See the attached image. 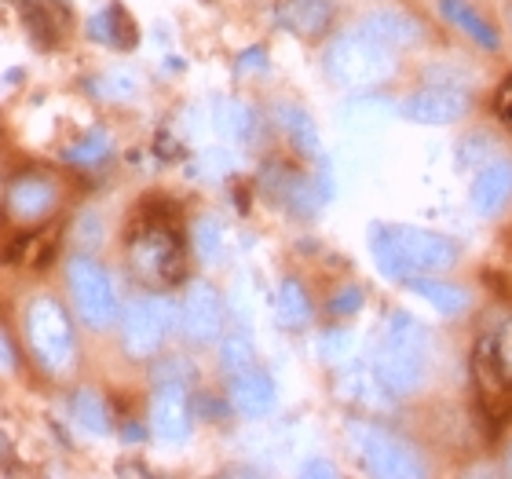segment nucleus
<instances>
[{"instance_id": "obj_2", "label": "nucleus", "mask_w": 512, "mask_h": 479, "mask_svg": "<svg viewBox=\"0 0 512 479\" xmlns=\"http://www.w3.org/2000/svg\"><path fill=\"white\" fill-rule=\"evenodd\" d=\"M326 74L333 85L344 88H370L381 85L395 74V55L388 44H381L377 37H370L366 30L344 33L326 48Z\"/></svg>"}, {"instance_id": "obj_17", "label": "nucleus", "mask_w": 512, "mask_h": 479, "mask_svg": "<svg viewBox=\"0 0 512 479\" xmlns=\"http://www.w3.org/2000/svg\"><path fill=\"white\" fill-rule=\"evenodd\" d=\"M8 205L19 220H41L55 205V187L48 180H37V176H22L11 183Z\"/></svg>"}, {"instance_id": "obj_31", "label": "nucleus", "mask_w": 512, "mask_h": 479, "mask_svg": "<svg viewBox=\"0 0 512 479\" xmlns=\"http://www.w3.org/2000/svg\"><path fill=\"white\" fill-rule=\"evenodd\" d=\"M110 154V139L103 132H92L85 143L66 150V161H81V165H92V161H103Z\"/></svg>"}, {"instance_id": "obj_34", "label": "nucleus", "mask_w": 512, "mask_h": 479, "mask_svg": "<svg viewBox=\"0 0 512 479\" xmlns=\"http://www.w3.org/2000/svg\"><path fill=\"white\" fill-rule=\"evenodd\" d=\"M498 348H502V362H505V370L512 373V322L505 326L502 333H498Z\"/></svg>"}, {"instance_id": "obj_13", "label": "nucleus", "mask_w": 512, "mask_h": 479, "mask_svg": "<svg viewBox=\"0 0 512 479\" xmlns=\"http://www.w3.org/2000/svg\"><path fill=\"white\" fill-rule=\"evenodd\" d=\"M231 403H235L238 414L267 417L278 403L275 381H271L264 370L249 366V370H242V373H235V377H231Z\"/></svg>"}, {"instance_id": "obj_30", "label": "nucleus", "mask_w": 512, "mask_h": 479, "mask_svg": "<svg viewBox=\"0 0 512 479\" xmlns=\"http://www.w3.org/2000/svg\"><path fill=\"white\" fill-rule=\"evenodd\" d=\"M220 362H224V370L231 373V377L253 366V348H249V341L242 337V333L227 337V341H224V352H220Z\"/></svg>"}, {"instance_id": "obj_23", "label": "nucleus", "mask_w": 512, "mask_h": 479, "mask_svg": "<svg viewBox=\"0 0 512 479\" xmlns=\"http://www.w3.org/2000/svg\"><path fill=\"white\" fill-rule=\"evenodd\" d=\"M439 8H443V15H447V19L454 22L458 30L469 33V37L476 44L491 48V52L498 48V33H494L491 26H487V22H483L480 15H476V11H472L469 4H465V0H439Z\"/></svg>"}, {"instance_id": "obj_38", "label": "nucleus", "mask_w": 512, "mask_h": 479, "mask_svg": "<svg viewBox=\"0 0 512 479\" xmlns=\"http://www.w3.org/2000/svg\"><path fill=\"white\" fill-rule=\"evenodd\" d=\"M509 19H512V8H509Z\"/></svg>"}, {"instance_id": "obj_27", "label": "nucleus", "mask_w": 512, "mask_h": 479, "mask_svg": "<svg viewBox=\"0 0 512 479\" xmlns=\"http://www.w3.org/2000/svg\"><path fill=\"white\" fill-rule=\"evenodd\" d=\"M74 417L88 436H107V406L96 392H77L74 395Z\"/></svg>"}, {"instance_id": "obj_3", "label": "nucleus", "mask_w": 512, "mask_h": 479, "mask_svg": "<svg viewBox=\"0 0 512 479\" xmlns=\"http://www.w3.org/2000/svg\"><path fill=\"white\" fill-rule=\"evenodd\" d=\"M26 333L44 370L66 373L74 362V330L66 311L52 297H37L26 311Z\"/></svg>"}, {"instance_id": "obj_14", "label": "nucleus", "mask_w": 512, "mask_h": 479, "mask_svg": "<svg viewBox=\"0 0 512 479\" xmlns=\"http://www.w3.org/2000/svg\"><path fill=\"white\" fill-rule=\"evenodd\" d=\"M377 373L384 377V384L392 388L395 395H410L421 388L425 381V355H410V352H399V348H377V359H374Z\"/></svg>"}, {"instance_id": "obj_21", "label": "nucleus", "mask_w": 512, "mask_h": 479, "mask_svg": "<svg viewBox=\"0 0 512 479\" xmlns=\"http://www.w3.org/2000/svg\"><path fill=\"white\" fill-rule=\"evenodd\" d=\"M278 121L286 128V136L293 139V147L304 150V154H319V128H315L308 110L293 107V103H282V107H278Z\"/></svg>"}, {"instance_id": "obj_4", "label": "nucleus", "mask_w": 512, "mask_h": 479, "mask_svg": "<svg viewBox=\"0 0 512 479\" xmlns=\"http://www.w3.org/2000/svg\"><path fill=\"white\" fill-rule=\"evenodd\" d=\"M348 443H352L359 461H363L374 476L403 479V476H421V472H425L421 461H417V454L406 447L403 439H395L392 432H384V428H377V425L348 421Z\"/></svg>"}, {"instance_id": "obj_37", "label": "nucleus", "mask_w": 512, "mask_h": 479, "mask_svg": "<svg viewBox=\"0 0 512 479\" xmlns=\"http://www.w3.org/2000/svg\"><path fill=\"white\" fill-rule=\"evenodd\" d=\"M11 366H15V359H11V344H8V341H4V370H8V373H11Z\"/></svg>"}, {"instance_id": "obj_19", "label": "nucleus", "mask_w": 512, "mask_h": 479, "mask_svg": "<svg viewBox=\"0 0 512 479\" xmlns=\"http://www.w3.org/2000/svg\"><path fill=\"white\" fill-rule=\"evenodd\" d=\"M381 344L384 348H399V352L425 355L428 359V330L414 319V315H406V311H392V315H388Z\"/></svg>"}, {"instance_id": "obj_10", "label": "nucleus", "mask_w": 512, "mask_h": 479, "mask_svg": "<svg viewBox=\"0 0 512 479\" xmlns=\"http://www.w3.org/2000/svg\"><path fill=\"white\" fill-rule=\"evenodd\" d=\"M150 428L161 443H183L191 436V406L180 381H161L150 399Z\"/></svg>"}, {"instance_id": "obj_32", "label": "nucleus", "mask_w": 512, "mask_h": 479, "mask_svg": "<svg viewBox=\"0 0 512 479\" xmlns=\"http://www.w3.org/2000/svg\"><path fill=\"white\" fill-rule=\"evenodd\" d=\"M352 352V333L348 330H326L319 341V359L326 362H344V355Z\"/></svg>"}, {"instance_id": "obj_16", "label": "nucleus", "mask_w": 512, "mask_h": 479, "mask_svg": "<svg viewBox=\"0 0 512 479\" xmlns=\"http://www.w3.org/2000/svg\"><path fill=\"white\" fill-rule=\"evenodd\" d=\"M359 30H366L388 48H410V44L421 41V30L406 11H370Z\"/></svg>"}, {"instance_id": "obj_9", "label": "nucleus", "mask_w": 512, "mask_h": 479, "mask_svg": "<svg viewBox=\"0 0 512 479\" xmlns=\"http://www.w3.org/2000/svg\"><path fill=\"white\" fill-rule=\"evenodd\" d=\"M180 319H183V333L194 344L216 341L220 326H224V300H220V293L209 282H191L187 297H183Z\"/></svg>"}, {"instance_id": "obj_11", "label": "nucleus", "mask_w": 512, "mask_h": 479, "mask_svg": "<svg viewBox=\"0 0 512 479\" xmlns=\"http://www.w3.org/2000/svg\"><path fill=\"white\" fill-rule=\"evenodd\" d=\"M337 395L344 403L366 406V410H392V388L384 384V377L377 373V366H348L337 373Z\"/></svg>"}, {"instance_id": "obj_24", "label": "nucleus", "mask_w": 512, "mask_h": 479, "mask_svg": "<svg viewBox=\"0 0 512 479\" xmlns=\"http://www.w3.org/2000/svg\"><path fill=\"white\" fill-rule=\"evenodd\" d=\"M22 19H26V30H30V37L41 48H55V44L63 41V30H66V22L63 19H55V11L52 4H26L22 8Z\"/></svg>"}, {"instance_id": "obj_8", "label": "nucleus", "mask_w": 512, "mask_h": 479, "mask_svg": "<svg viewBox=\"0 0 512 479\" xmlns=\"http://www.w3.org/2000/svg\"><path fill=\"white\" fill-rule=\"evenodd\" d=\"M399 114L406 121H417V125H450L469 114V96L461 88H421L414 96H406L399 103Z\"/></svg>"}, {"instance_id": "obj_5", "label": "nucleus", "mask_w": 512, "mask_h": 479, "mask_svg": "<svg viewBox=\"0 0 512 479\" xmlns=\"http://www.w3.org/2000/svg\"><path fill=\"white\" fill-rule=\"evenodd\" d=\"M66 282H70V293H74V304L81 311V319L96 330H107L110 322L118 319V297H114V286H110V275L96 260L88 256H74L66 264Z\"/></svg>"}, {"instance_id": "obj_15", "label": "nucleus", "mask_w": 512, "mask_h": 479, "mask_svg": "<svg viewBox=\"0 0 512 479\" xmlns=\"http://www.w3.org/2000/svg\"><path fill=\"white\" fill-rule=\"evenodd\" d=\"M512 198V165L498 161L476 176L472 183V209L480 216H498Z\"/></svg>"}, {"instance_id": "obj_18", "label": "nucleus", "mask_w": 512, "mask_h": 479, "mask_svg": "<svg viewBox=\"0 0 512 479\" xmlns=\"http://www.w3.org/2000/svg\"><path fill=\"white\" fill-rule=\"evenodd\" d=\"M406 289L414 293V297H421L425 304H432V311H439V315H461V311L469 308V293L461 286H454V282H436V278H421V275H410L406 278Z\"/></svg>"}, {"instance_id": "obj_1", "label": "nucleus", "mask_w": 512, "mask_h": 479, "mask_svg": "<svg viewBox=\"0 0 512 479\" xmlns=\"http://www.w3.org/2000/svg\"><path fill=\"white\" fill-rule=\"evenodd\" d=\"M370 253L388 278L406 282L410 275H432L458 264V242L421 231V227H388L374 224L370 231Z\"/></svg>"}, {"instance_id": "obj_25", "label": "nucleus", "mask_w": 512, "mask_h": 479, "mask_svg": "<svg viewBox=\"0 0 512 479\" xmlns=\"http://www.w3.org/2000/svg\"><path fill=\"white\" fill-rule=\"evenodd\" d=\"M286 22L300 33H322L330 26V4L326 0H293L286 8Z\"/></svg>"}, {"instance_id": "obj_22", "label": "nucleus", "mask_w": 512, "mask_h": 479, "mask_svg": "<svg viewBox=\"0 0 512 479\" xmlns=\"http://www.w3.org/2000/svg\"><path fill=\"white\" fill-rule=\"evenodd\" d=\"M275 315H278V322H282L286 330H300V326H308V319H311V304H308V293L300 289V282L286 278V282L278 286Z\"/></svg>"}, {"instance_id": "obj_20", "label": "nucleus", "mask_w": 512, "mask_h": 479, "mask_svg": "<svg viewBox=\"0 0 512 479\" xmlns=\"http://www.w3.org/2000/svg\"><path fill=\"white\" fill-rule=\"evenodd\" d=\"M92 92L99 99H110V103H132V99L143 92V77L128 66H118V70H107L92 81Z\"/></svg>"}, {"instance_id": "obj_33", "label": "nucleus", "mask_w": 512, "mask_h": 479, "mask_svg": "<svg viewBox=\"0 0 512 479\" xmlns=\"http://www.w3.org/2000/svg\"><path fill=\"white\" fill-rule=\"evenodd\" d=\"M359 308H363V289H359V286L337 289V293H333V300H330L333 315H355Z\"/></svg>"}, {"instance_id": "obj_36", "label": "nucleus", "mask_w": 512, "mask_h": 479, "mask_svg": "<svg viewBox=\"0 0 512 479\" xmlns=\"http://www.w3.org/2000/svg\"><path fill=\"white\" fill-rule=\"evenodd\" d=\"M242 66H264V52H249L246 59H242Z\"/></svg>"}, {"instance_id": "obj_35", "label": "nucleus", "mask_w": 512, "mask_h": 479, "mask_svg": "<svg viewBox=\"0 0 512 479\" xmlns=\"http://www.w3.org/2000/svg\"><path fill=\"white\" fill-rule=\"evenodd\" d=\"M304 476H333V469L322 461H311V465H304Z\"/></svg>"}, {"instance_id": "obj_7", "label": "nucleus", "mask_w": 512, "mask_h": 479, "mask_svg": "<svg viewBox=\"0 0 512 479\" xmlns=\"http://www.w3.org/2000/svg\"><path fill=\"white\" fill-rule=\"evenodd\" d=\"M476 384H480V399L483 406L491 410V421L502 425L512 417V373L505 370L502 348H498V337H483L480 348H476Z\"/></svg>"}, {"instance_id": "obj_28", "label": "nucleus", "mask_w": 512, "mask_h": 479, "mask_svg": "<svg viewBox=\"0 0 512 479\" xmlns=\"http://www.w3.org/2000/svg\"><path fill=\"white\" fill-rule=\"evenodd\" d=\"M216 128L231 139H249V132H253V114H249V107L227 99V103L216 107Z\"/></svg>"}, {"instance_id": "obj_12", "label": "nucleus", "mask_w": 512, "mask_h": 479, "mask_svg": "<svg viewBox=\"0 0 512 479\" xmlns=\"http://www.w3.org/2000/svg\"><path fill=\"white\" fill-rule=\"evenodd\" d=\"M136 267L143 271V275L161 278V282L180 278L183 275L180 242H176L169 231H150V235L136 245Z\"/></svg>"}, {"instance_id": "obj_6", "label": "nucleus", "mask_w": 512, "mask_h": 479, "mask_svg": "<svg viewBox=\"0 0 512 479\" xmlns=\"http://www.w3.org/2000/svg\"><path fill=\"white\" fill-rule=\"evenodd\" d=\"M172 300L165 297H143L132 300L125 311V352L132 359H150L165 344V333L172 330Z\"/></svg>"}, {"instance_id": "obj_26", "label": "nucleus", "mask_w": 512, "mask_h": 479, "mask_svg": "<svg viewBox=\"0 0 512 479\" xmlns=\"http://www.w3.org/2000/svg\"><path fill=\"white\" fill-rule=\"evenodd\" d=\"M92 33L96 37H103L107 44H121V48H128V44L136 41V33H132V22H128V15L118 8V4H110V8H103L92 19Z\"/></svg>"}, {"instance_id": "obj_29", "label": "nucleus", "mask_w": 512, "mask_h": 479, "mask_svg": "<svg viewBox=\"0 0 512 479\" xmlns=\"http://www.w3.org/2000/svg\"><path fill=\"white\" fill-rule=\"evenodd\" d=\"M194 249H198V256H202L205 264L220 260V253H224V231H220L216 220H198L194 224Z\"/></svg>"}]
</instances>
